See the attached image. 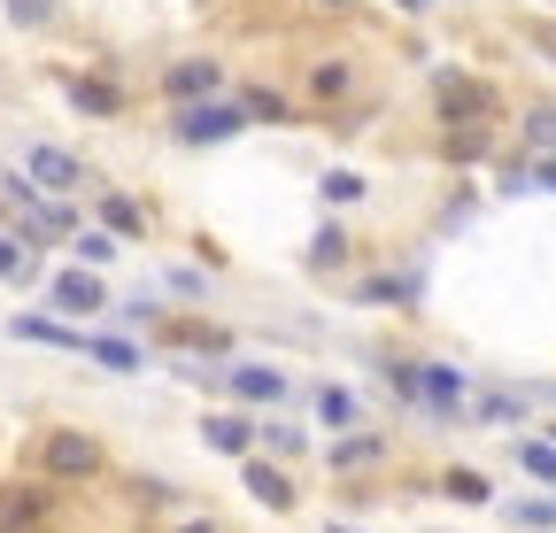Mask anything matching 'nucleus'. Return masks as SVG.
<instances>
[{
  "label": "nucleus",
  "instance_id": "nucleus-1",
  "mask_svg": "<svg viewBox=\"0 0 556 533\" xmlns=\"http://www.w3.org/2000/svg\"><path fill=\"white\" fill-rule=\"evenodd\" d=\"M31 472L47 480V487H86V480H101L109 472V456H101V441L93 433H78V426H47V433H31Z\"/></svg>",
  "mask_w": 556,
  "mask_h": 533
},
{
  "label": "nucleus",
  "instance_id": "nucleus-2",
  "mask_svg": "<svg viewBox=\"0 0 556 533\" xmlns=\"http://www.w3.org/2000/svg\"><path fill=\"white\" fill-rule=\"evenodd\" d=\"M433 109H441V124H495L503 116V93L486 86V78H471V71H441L433 78Z\"/></svg>",
  "mask_w": 556,
  "mask_h": 533
},
{
  "label": "nucleus",
  "instance_id": "nucleus-3",
  "mask_svg": "<svg viewBox=\"0 0 556 533\" xmlns=\"http://www.w3.org/2000/svg\"><path fill=\"white\" fill-rule=\"evenodd\" d=\"M240 124H248V116H240L232 101L208 93V101H178V124H170V131H178L186 148H217V140H232Z\"/></svg>",
  "mask_w": 556,
  "mask_h": 533
},
{
  "label": "nucleus",
  "instance_id": "nucleus-4",
  "mask_svg": "<svg viewBox=\"0 0 556 533\" xmlns=\"http://www.w3.org/2000/svg\"><path fill=\"white\" fill-rule=\"evenodd\" d=\"M24 178L39 186V193H78L93 170L70 155V148H54V140H39V148H24Z\"/></svg>",
  "mask_w": 556,
  "mask_h": 533
},
{
  "label": "nucleus",
  "instance_id": "nucleus-5",
  "mask_svg": "<svg viewBox=\"0 0 556 533\" xmlns=\"http://www.w3.org/2000/svg\"><path fill=\"white\" fill-rule=\"evenodd\" d=\"M217 86H225V62L217 54H178L163 71V101H208Z\"/></svg>",
  "mask_w": 556,
  "mask_h": 533
},
{
  "label": "nucleus",
  "instance_id": "nucleus-6",
  "mask_svg": "<svg viewBox=\"0 0 556 533\" xmlns=\"http://www.w3.org/2000/svg\"><path fill=\"white\" fill-rule=\"evenodd\" d=\"M148 325H155L163 348H186V356H225V348H232L225 325H193V317H148Z\"/></svg>",
  "mask_w": 556,
  "mask_h": 533
},
{
  "label": "nucleus",
  "instance_id": "nucleus-7",
  "mask_svg": "<svg viewBox=\"0 0 556 533\" xmlns=\"http://www.w3.org/2000/svg\"><path fill=\"white\" fill-rule=\"evenodd\" d=\"M47 510H54V487H0V533H39L47 525Z\"/></svg>",
  "mask_w": 556,
  "mask_h": 533
},
{
  "label": "nucleus",
  "instance_id": "nucleus-8",
  "mask_svg": "<svg viewBox=\"0 0 556 533\" xmlns=\"http://www.w3.org/2000/svg\"><path fill=\"white\" fill-rule=\"evenodd\" d=\"M417 403L441 410V418H456V410H464V371H448V364H417Z\"/></svg>",
  "mask_w": 556,
  "mask_h": 533
},
{
  "label": "nucleus",
  "instance_id": "nucleus-9",
  "mask_svg": "<svg viewBox=\"0 0 556 533\" xmlns=\"http://www.w3.org/2000/svg\"><path fill=\"white\" fill-rule=\"evenodd\" d=\"M47 294H54V309H62V317H93V309H101V302H109V294H101V279H93V271H62V279H54V287H47Z\"/></svg>",
  "mask_w": 556,
  "mask_h": 533
},
{
  "label": "nucleus",
  "instance_id": "nucleus-10",
  "mask_svg": "<svg viewBox=\"0 0 556 533\" xmlns=\"http://www.w3.org/2000/svg\"><path fill=\"white\" fill-rule=\"evenodd\" d=\"M240 480H248V495H255L263 510H294V480H287V472H278V464H263V456H248V472H240Z\"/></svg>",
  "mask_w": 556,
  "mask_h": 533
},
{
  "label": "nucleus",
  "instance_id": "nucleus-11",
  "mask_svg": "<svg viewBox=\"0 0 556 533\" xmlns=\"http://www.w3.org/2000/svg\"><path fill=\"white\" fill-rule=\"evenodd\" d=\"M371 464H387V433L348 426V441H332V472H371Z\"/></svg>",
  "mask_w": 556,
  "mask_h": 533
},
{
  "label": "nucleus",
  "instance_id": "nucleus-12",
  "mask_svg": "<svg viewBox=\"0 0 556 533\" xmlns=\"http://www.w3.org/2000/svg\"><path fill=\"white\" fill-rule=\"evenodd\" d=\"M62 93H70V109H78V116H124V93H116L109 78H62Z\"/></svg>",
  "mask_w": 556,
  "mask_h": 533
},
{
  "label": "nucleus",
  "instance_id": "nucleus-13",
  "mask_svg": "<svg viewBox=\"0 0 556 533\" xmlns=\"http://www.w3.org/2000/svg\"><path fill=\"white\" fill-rule=\"evenodd\" d=\"M201 441L217 448V456H248V448H255V418H240V410H217V418L201 426Z\"/></svg>",
  "mask_w": 556,
  "mask_h": 533
},
{
  "label": "nucleus",
  "instance_id": "nucleus-14",
  "mask_svg": "<svg viewBox=\"0 0 556 533\" xmlns=\"http://www.w3.org/2000/svg\"><path fill=\"white\" fill-rule=\"evenodd\" d=\"M225 379H232L240 403H278V394H287V371H270V364H232Z\"/></svg>",
  "mask_w": 556,
  "mask_h": 533
},
{
  "label": "nucleus",
  "instance_id": "nucleus-15",
  "mask_svg": "<svg viewBox=\"0 0 556 533\" xmlns=\"http://www.w3.org/2000/svg\"><path fill=\"white\" fill-rule=\"evenodd\" d=\"M486 148H495V124H448L441 131V155L448 163H479Z\"/></svg>",
  "mask_w": 556,
  "mask_h": 533
},
{
  "label": "nucleus",
  "instance_id": "nucleus-16",
  "mask_svg": "<svg viewBox=\"0 0 556 533\" xmlns=\"http://www.w3.org/2000/svg\"><path fill=\"white\" fill-rule=\"evenodd\" d=\"M240 116H248V124H294V101L270 93V86H248V93H240Z\"/></svg>",
  "mask_w": 556,
  "mask_h": 533
},
{
  "label": "nucleus",
  "instance_id": "nucleus-17",
  "mask_svg": "<svg viewBox=\"0 0 556 533\" xmlns=\"http://www.w3.org/2000/svg\"><path fill=\"white\" fill-rule=\"evenodd\" d=\"M101 225L124 232V240H139V232H148V210H139L131 193H101Z\"/></svg>",
  "mask_w": 556,
  "mask_h": 533
},
{
  "label": "nucleus",
  "instance_id": "nucleus-18",
  "mask_svg": "<svg viewBox=\"0 0 556 533\" xmlns=\"http://www.w3.org/2000/svg\"><path fill=\"white\" fill-rule=\"evenodd\" d=\"M409 294H417L409 279H364V287H356V302H364V309H417Z\"/></svg>",
  "mask_w": 556,
  "mask_h": 533
},
{
  "label": "nucleus",
  "instance_id": "nucleus-19",
  "mask_svg": "<svg viewBox=\"0 0 556 533\" xmlns=\"http://www.w3.org/2000/svg\"><path fill=\"white\" fill-rule=\"evenodd\" d=\"M16 341H39V348H78L86 332H70V325H54V317H16Z\"/></svg>",
  "mask_w": 556,
  "mask_h": 533
},
{
  "label": "nucleus",
  "instance_id": "nucleus-20",
  "mask_svg": "<svg viewBox=\"0 0 556 533\" xmlns=\"http://www.w3.org/2000/svg\"><path fill=\"white\" fill-rule=\"evenodd\" d=\"M0 279H9V287H31L39 279V255L16 248V232H0Z\"/></svg>",
  "mask_w": 556,
  "mask_h": 533
},
{
  "label": "nucleus",
  "instance_id": "nucleus-21",
  "mask_svg": "<svg viewBox=\"0 0 556 533\" xmlns=\"http://www.w3.org/2000/svg\"><path fill=\"white\" fill-rule=\"evenodd\" d=\"M441 495H456V503H495V487H486V472H471V464H456V472L441 480Z\"/></svg>",
  "mask_w": 556,
  "mask_h": 533
},
{
  "label": "nucleus",
  "instance_id": "nucleus-22",
  "mask_svg": "<svg viewBox=\"0 0 556 533\" xmlns=\"http://www.w3.org/2000/svg\"><path fill=\"white\" fill-rule=\"evenodd\" d=\"M317 418H325L332 433H348V426H356V394H348V386H325V394H317Z\"/></svg>",
  "mask_w": 556,
  "mask_h": 533
},
{
  "label": "nucleus",
  "instance_id": "nucleus-23",
  "mask_svg": "<svg viewBox=\"0 0 556 533\" xmlns=\"http://www.w3.org/2000/svg\"><path fill=\"white\" fill-rule=\"evenodd\" d=\"M78 356H93V364H109V371H139V348H131V341H78Z\"/></svg>",
  "mask_w": 556,
  "mask_h": 533
},
{
  "label": "nucleus",
  "instance_id": "nucleus-24",
  "mask_svg": "<svg viewBox=\"0 0 556 533\" xmlns=\"http://www.w3.org/2000/svg\"><path fill=\"white\" fill-rule=\"evenodd\" d=\"M348 86H356V78H348V62H317V71H309V93L317 101H348Z\"/></svg>",
  "mask_w": 556,
  "mask_h": 533
},
{
  "label": "nucleus",
  "instance_id": "nucleus-25",
  "mask_svg": "<svg viewBox=\"0 0 556 533\" xmlns=\"http://www.w3.org/2000/svg\"><path fill=\"white\" fill-rule=\"evenodd\" d=\"M503 518H510L518 533H556V503H510Z\"/></svg>",
  "mask_w": 556,
  "mask_h": 533
},
{
  "label": "nucleus",
  "instance_id": "nucleus-26",
  "mask_svg": "<svg viewBox=\"0 0 556 533\" xmlns=\"http://www.w3.org/2000/svg\"><path fill=\"white\" fill-rule=\"evenodd\" d=\"M518 464H526L533 480H548V487H556V441H518Z\"/></svg>",
  "mask_w": 556,
  "mask_h": 533
},
{
  "label": "nucleus",
  "instance_id": "nucleus-27",
  "mask_svg": "<svg viewBox=\"0 0 556 533\" xmlns=\"http://www.w3.org/2000/svg\"><path fill=\"white\" fill-rule=\"evenodd\" d=\"M379 379L402 394V403H417V356H387V364H379Z\"/></svg>",
  "mask_w": 556,
  "mask_h": 533
},
{
  "label": "nucleus",
  "instance_id": "nucleus-28",
  "mask_svg": "<svg viewBox=\"0 0 556 533\" xmlns=\"http://www.w3.org/2000/svg\"><path fill=\"white\" fill-rule=\"evenodd\" d=\"M340 263H348V232L332 225V232H325V240L309 248V271H340Z\"/></svg>",
  "mask_w": 556,
  "mask_h": 533
},
{
  "label": "nucleus",
  "instance_id": "nucleus-29",
  "mask_svg": "<svg viewBox=\"0 0 556 533\" xmlns=\"http://www.w3.org/2000/svg\"><path fill=\"white\" fill-rule=\"evenodd\" d=\"M526 148L533 155H556V109H533L526 116Z\"/></svg>",
  "mask_w": 556,
  "mask_h": 533
},
{
  "label": "nucleus",
  "instance_id": "nucleus-30",
  "mask_svg": "<svg viewBox=\"0 0 556 533\" xmlns=\"http://www.w3.org/2000/svg\"><path fill=\"white\" fill-rule=\"evenodd\" d=\"M70 248H78V263H109V255H116L109 232H70Z\"/></svg>",
  "mask_w": 556,
  "mask_h": 533
},
{
  "label": "nucleus",
  "instance_id": "nucleus-31",
  "mask_svg": "<svg viewBox=\"0 0 556 533\" xmlns=\"http://www.w3.org/2000/svg\"><path fill=\"white\" fill-rule=\"evenodd\" d=\"M479 418H486V426H510V418L526 426V410L510 403V394H479Z\"/></svg>",
  "mask_w": 556,
  "mask_h": 533
},
{
  "label": "nucleus",
  "instance_id": "nucleus-32",
  "mask_svg": "<svg viewBox=\"0 0 556 533\" xmlns=\"http://www.w3.org/2000/svg\"><path fill=\"white\" fill-rule=\"evenodd\" d=\"M131 503H139V510H163V503H170V480H131Z\"/></svg>",
  "mask_w": 556,
  "mask_h": 533
},
{
  "label": "nucleus",
  "instance_id": "nucleus-33",
  "mask_svg": "<svg viewBox=\"0 0 556 533\" xmlns=\"http://www.w3.org/2000/svg\"><path fill=\"white\" fill-rule=\"evenodd\" d=\"M356 193H364L356 170H332V178H325V202H356Z\"/></svg>",
  "mask_w": 556,
  "mask_h": 533
},
{
  "label": "nucleus",
  "instance_id": "nucleus-34",
  "mask_svg": "<svg viewBox=\"0 0 556 533\" xmlns=\"http://www.w3.org/2000/svg\"><path fill=\"white\" fill-rule=\"evenodd\" d=\"M16 24H54V0H9Z\"/></svg>",
  "mask_w": 556,
  "mask_h": 533
},
{
  "label": "nucleus",
  "instance_id": "nucleus-35",
  "mask_svg": "<svg viewBox=\"0 0 556 533\" xmlns=\"http://www.w3.org/2000/svg\"><path fill=\"white\" fill-rule=\"evenodd\" d=\"M178 533H217V525H208V518H186V525H178Z\"/></svg>",
  "mask_w": 556,
  "mask_h": 533
},
{
  "label": "nucleus",
  "instance_id": "nucleus-36",
  "mask_svg": "<svg viewBox=\"0 0 556 533\" xmlns=\"http://www.w3.org/2000/svg\"><path fill=\"white\" fill-rule=\"evenodd\" d=\"M394 9H402V16H426V0H394Z\"/></svg>",
  "mask_w": 556,
  "mask_h": 533
},
{
  "label": "nucleus",
  "instance_id": "nucleus-37",
  "mask_svg": "<svg viewBox=\"0 0 556 533\" xmlns=\"http://www.w3.org/2000/svg\"><path fill=\"white\" fill-rule=\"evenodd\" d=\"M317 9H348V0H317Z\"/></svg>",
  "mask_w": 556,
  "mask_h": 533
},
{
  "label": "nucleus",
  "instance_id": "nucleus-38",
  "mask_svg": "<svg viewBox=\"0 0 556 533\" xmlns=\"http://www.w3.org/2000/svg\"><path fill=\"white\" fill-rule=\"evenodd\" d=\"M325 533H356V525H325Z\"/></svg>",
  "mask_w": 556,
  "mask_h": 533
},
{
  "label": "nucleus",
  "instance_id": "nucleus-39",
  "mask_svg": "<svg viewBox=\"0 0 556 533\" xmlns=\"http://www.w3.org/2000/svg\"><path fill=\"white\" fill-rule=\"evenodd\" d=\"M548 441H556V426H548Z\"/></svg>",
  "mask_w": 556,
  "mask_h": 533
}]
</instances>
